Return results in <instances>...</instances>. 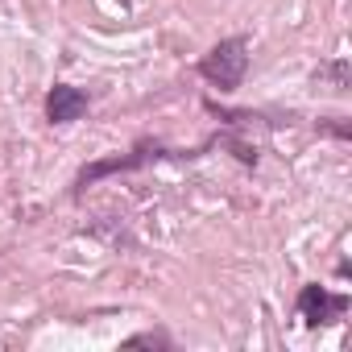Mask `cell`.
<instances>
[{"mask_svg":"<svg viewBox=\"0 0 352 352\" xmlns=\"http://www.w3.org/2000/svg\"><path fill=\"white\" fill-rule=\"evenodd\" d=\"M157 157H199V149H166L162 141H141V145H133L129 153H116V157H100V162H87L79 174H75V195H83L87 187H96V183H104V179H112V174H129V170H141V166H149V162H157Z\"/></svg>","mask_w":352,"mask_h":352,"instance_id":"obj_1","label":"cell"},{"mask_svg":"<svg viewBox=\"0 0 352 352\" xmlns=\"http://www.w3.org/2000/svg\"><path fill=\"white\" fill-rule=\"evenodd\" d=\"M348 307H352V302H348V294H331V290H327V286H319V282H307V286L298 290V315H302V323H307V327L336 323Z\"/></svg>","mask_w":352,"mask_h":352,"instance_id":"obj_3","label":"cell"},{"mask_svg":"<svg viewBox=\"0 0 352 352\" xmlns=\"http://www.w3.org/2000/svg\"><path fill=\"white\" fill-rule=\"evenodd\" d=\"M319 133H331V137L348 141V137H352V124H348L344 116H331V120H319Z\"/></svg>","mask_w":352,"mask_h":352,"instance_id":"obj_7","label":"cell"},{"mask_svg":"<svg viewBox=\"0 0 352 352\" xmlns=\"http://www.w3.org/2000/svg\"><path fill=\"white\" fill-rule=\"evenodd\" d=\"M87 108H91V96L83 87H71V83H54L46 96V120L50 124H75L87 116Z\"/></svg>","mask_w":352,"mask_h":352,"instance_id":"obj_4","label":"cell"},{"mask_svg":"<svg viewBox=\"0 0 352 352\" xmlns=\"http://www.w3.org/2000/svg\"><path fill=\"white\" fill-rule=\"evenodd\" d=\"M124 348H170V340L162 331H141V336H129Z\"/></svg>","mask_w":352,"mask_h":352,"instance_id":"obj_6","label":"cell"},{"mask_svg":"<svg viewBox=\"0 0 352 352\" xmlns=\"http://www.w3.org/2000/svg\"><path fill=\"white\" fill-rule=\"evenodd\" d=\"M315 83H319V87H327V91H336V96H344V91H348V83H352V67H348V58L319 63Z\"/></svg>","mask_w":352,"mask_h":352,"instance_id":"obj_5","label":"cell"},{"mask_svg":"<svg viewBox=\"0 0 352 352\" xmlns=\"http://www.w3.org/2000/svg\"><path fill=\"white\" fill-rule=\"evenodd\" d=\"M245 71H249V38L245 34H232V38L216 42L199 58V75L220 91H236L245 83Z\"/></svg>","mask_w":352,"mask_h":352,"instance_id":"obj_2","label":"cell"}]
</instances>
